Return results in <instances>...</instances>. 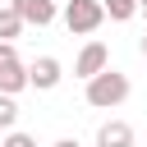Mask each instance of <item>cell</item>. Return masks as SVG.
Returning a JSON list of instances; mask_svg holds the SVG:
<instances>
[{"label":"cell","instance_id":"obj_9","mask_svg":"<svg viewBox=\"0 0 147 147\" xmlns=\"http://www.w3.org/2000/svg\"><path fill=\"white\" fill-rule=\"evenodd\" d=\"M101 5H106V18H115V23H129L138 14V0H101Z\"/></svg>","mask_w":147,"mask_h":147},{"label":"cell","instance_id":"obj_11","mask_svg":"<svg viewBox=\"0 0 147 147\" xmlns=\"http://www.w3.org/2000/svg\"><path fill=\"white\" fill-rule=\"evenodd\" d=\"M0 147H37V138H32V133H23V129H5Z\"/></svg>","mask_w":147,"mask_h":147},{"label":"cell","instance_id":"obj_10","mask_svg":"<svg viewBox=\"0 0 147 147\" xmlns=\"http://www.w3.org/2000/svg\"><path fill=\"white\" fill-rule=\"evenodd\" d=\"M14 124H18V101H14L9 92H0V133L14 129Z\"/></svg>","mask_w":147,"mask_h":147},{"label":"cell","instance_id":"obj_2","mask_svg":"<svg viewBox=\"0 0 147 147\" xmlns=\"http://www.w3.org/2000/svg\"><path fill=\"white\" fill-rule=\"evenodd\" d=\"M106 23V5L101 0H64V28L74 37H92Z\"/></svg>","mask_w":147,"mask_h":147},{"label":"cell","instance_id":"obj_12","mask_svg":"<svg viewBox=\"0 0 147 147\" xmlns=\"http://www.w3.org/2000/svg\"><path fill=\"white\" fill-rule=\"evenodd\" d=\"M51 147H78V142H74V138H60V142H51Z\"/></svg>","mask_w":147,"mask_h":147},{"label":"cell","instance_id":"obj_7","mask_svg":"<svg viewBox=\"0 0 147 147\" xmlns=\"http://www.w3.org/2000/svg\"><path fill=\"white\" fill-rule=\"evenodd\" d=\"M9 5L23 14V23H37V28L55 23V0H9Z\"/></svg>","mask_w":147,"mask_h":147},{"label":"cell","instance_id":"obj_8","mask_svg":"<svg viewBox=\"0 0 147 147\" xmlns=\"http://www.w3.org/2000/svg\"><path fill=\"white\" fill-rule=\"evenodd\" d=\"M23 28H28V23H23V14H18L14 5H0V41H14Z\"/></svg>","mask_w":147,"mask_h":147},{"label":"cell","instance_id":"obj_6","mask_svg":"<svg viewBox=\"0 0 147 147\" xmlns=\"http://www.w3.org/2000/svg\"><path fill=\"white\" fill-rule=\"evenodd\" d=\"M96 147H133V124L106 119V124L96 129Z\"/></svg>","mask_w":147,"mask_h":147},{"label":"cell","instance_id":"obj_1","mask_svg":"<svg viewBox=\"0 0 147 147\" xmlns=\"http://www.w3.org/2000/svg\"><path fill=\"white\" fill-rule=\"evenodd\" d=\"M129 74H119V69H101V74H92L87 78V106L92 110H115V106H124L129 101Z\"/></svg>","mask_w":147,"mask_h":147},{"label":"cell","instance_id":"obj_14","mask_svg":"<svg viewBox=\"0 0 147 147\" xmlns=\"http://www.w3.org/2000/svg\"><path fill=\"white\" fill-rule=\"evenodd\" d=\"M138 9H147V0H138Z\"/></svg>","mask_w":147,"mask_h":147},{"label":"cell","instance_id":"obj_3","mask_svg":"<svg viewBox=\"0 0 147 147\" xmlns=\"http://www.w3.org/2000/svg\"><path fill=\"white\" fill-rule=\"evenodd\" d=\"M60 78H64V64H60L55 55H37V60L28 64V87H37V92L60 87Z\"/></svg>","mask_w":147,"mask_h":147},{"label":"cell","instance_id":"obj_5","mask_svg":"<svg viewBox=\"0 0 147 147\" xmlns=\"http://www.w3.org/2000/svg\"><path fill=\"white\" fill-rule=\"evenodd\" d=\"M28 87V64L14 55V60H0V92H9V96H18Z\"/></svg>","mask_w":147,"mask_h":147},{"label":"cell","instance_id":"obj_13","mask_svg":"<svg viewBox=\"0 0 147 147\" xmlns=\"http://www.w3.org/2000/svg\"><path fill=\"white\" fill-rule=\"evenodd\" d=\"M142 55H147V37H142Z\"/></svg>","mask_w":147,"mask_h":147},{"label":"cell","instance_id":"obj_4","mask_svg":"<svg viewBox=\"0 0 147 147\" xmlns=\"http://www.w3.org/2000/svg\"><path fill=\"white\" fill-rule=\"evenodd\" d=\"M106 64H110V51H106V41H87V46L78 51V60H74V74L87 83V78H92V74H101Z\"/></svg>","mask_w":147,"mask_h":147}]
</instances>
